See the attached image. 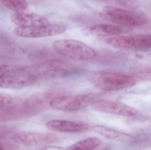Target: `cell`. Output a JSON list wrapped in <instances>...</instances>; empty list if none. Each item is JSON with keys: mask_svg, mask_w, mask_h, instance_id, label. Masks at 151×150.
<instances>
[{"mask_svg": "<svg viewBox=\"0 0 151 150\" xmlns=\"http://www.w3.org/2000/svg\"><path fill=\"white\" fill-rule=\"evenodd\" d=\"M88 79L92 85L106 91H115L127 89L134 86L137 82L136 78L133 75L110 71L92 73Z\"/></svg>", "mask_w": 151, "mask_h": 150, "instance_id": "cell-1", "label": "cell"}, {"mask_svg": "<svg viewBox=\"0 0 151 150\" xmlns=\"http://www.w3.org/2000/svg\"><path fill=\"white\" fill-rule=\"evenodd\" d=\"M99 16L106 21L127 28L143 26L149 21L144 14L111 6L104 7Z\"/></svg>", "mask_w": 151, "mask_h": 150, "instance_id": "cell-2", "label": "cell"}, {"mask_svg": "<svg viewBox=\"0 0 151 150\" xmlns=\"http://www.w3.org/2000/svg\"><path fill=\"white\" fill-rule=\"evenodd\" d=\"M55 51L65 57L75 60H90L97 56L96 51L83 42L72 39H62L54 41Z\"/></svg>", "mask_w": 151, "mask_h": 150, "instance_id": "cell-3", "label": "cell"}, {"mask_svg": "<svg viewBox=\"0 0 151 150\" xmlns=\"http://www.w3.org/2000/svg\"><path fill=\"white\" fill-rule=\"evenodd\" d=\"M67 29L68 26L64 23L55 22L38 26H17L13 32L22 38H39L58 35L66 31Z\"/></svg>", "mask_w": 151, "mask_h": 150, "instance_id": "cell-4", "label": "cell"}, {"mask_svg": "<svg viewBox=\"0 0 151 150\" xmlns=\"http://www.w3.org/2000/svg\"><path fill=\"white\" fill-rule=\"evenodd\" d=\"M39 79L32 66L23 67L19 72L0 77V88L22 89L32 85Z\"/></svg>", "mask_w": 151, "mask_h": 150, "instance_id": "cell-5", "label": "cell"}, {"mask_svg": "<svg viewBox=\"0 0 151 150\" xmlns=\"http://www.w3.org/2000/svg\"><path fill=\"white\" fill-rule=\"evenodd\" d=\"M93 101V98L89 95L59 96L52 100L50 107L62 112H76L88 107Z\"/></svg>", "mask_w": 151, "mask_h": 150, "instance_id": "cell-6", "label": "cell"}, {"mask_svg": "<svg viewBox=\"0 0 151 150\" xmlns=\"http://www.w3.org/2000/svg\"><path fill=\"white\" fill-rule=\"evenodd\" d=\"M106 42L111 46L120 49H149L151 48V34L119 35L110 37Z\"/></svg>", "mask_w": 151, "mask_h": 150, "instance_id": "cell-7", "label": "cell"}, {"mask_svg": "<svg viewBox=\"0 0 151 150\" xmlns=\"http://www.w3.org/2000/svg\"><path fill=\"white\" fill-rule=\"evenodd\" d=\"M35 69L40 76L59 77L69 76L74 74L76 69L70 64L58 60H51L34 65Z\"/></svg>", "mask_w": 151, "mask_h": 150, "instance_id": "cell-8", "label": "cell"}, {"mask_svg": "<svg viewBox=\"0 0 151 150\" xmlns=\"http://www.w3.org/2000/svg\"><path fill=\"white\" fill-rule=\"evenodd\" d=\"M14 142L30 147H40L56 142L58 136L53 133L21 132L12 136Z\"/></svg>", "mask_w": 151, "mask_h": 150, "instance_id": "cell-9", "label": "cell"}, {"mask_svg": "<svg viewBox=\"0 0 151 150\" xmlns=\"http://www.w3.org/2000/svg\"><path fill=\"white\" fill-rule=\"evenodd\" d=\"M91 105L92 109L97 112L114 115L130 117L137 115L138 113V111L132 107L111 100H94Z\"/></svg>", "mask_w": 151, "mask_h": 150, "instance_id": "cell-10", "label": "cell"}, {"mask_svg": "<svg viewBox=\"0 0 151 150\" xmlns=\"http://www.w3.org/2000/svg\"><path fill=\"white\" fill-rule=\"evenodd\" d=\"M127 27L117 25L99 24L89 26L83 30L86 35L97 37H112L119 36L128 31Z\"/></svg>", "mask_w": 151, "mask_h": 150, "instance_id": "cell-11", "label": "cell"}, {"mask_svg": "<svg viewBox=\"0 0 151 150\" xmlns=\"http://www.w3.org/2000/svg\"><path fill=\"white\" fill-rule=\"evenodd\" d=\"M35 112L23 105L12 104L0 109V122L13 121L27 118Z\"/></svg>", "mask_w": 151, "mask_h": 150, "instance_id": "cell-12", "label": "cell"}, {"mask_svg": "<svg viewBox=\"0 0 151 150\" xmlns=\"http://www.w3.org/2000/svg\"><path fill=\"white\" fill-rule=\"evenodd\" d=\"M10 19L12 22L17 26H38L50 23L45 16L24 11L14 12L11 16Z\"/></svg>", "mask_w": 151, "mask_h": 150, "instance_id": "cell-13", "label": "cell"}, {"mask_svg": "<svg viewBox=\"0 0 151 150\" xmlns=\"http://www.w3.org/2000/svg\"><path fill=\"white\" fill-rule=\"evenodd\" d=\"M46 126L54 132L64 133H79L85 132L88 129L86 124L70 121L52 120L47 122Z\"/></svg>", "mask_w": 151, "mask_h": 150, "instance_id": "cell-14", "label": "cell"}, {"mask_svg": "<svg viewBox=\"0 0 151 150\" xmlns=\"http://www.w3.org/2000/svg\"><path fill=\"white\" fill-rule=\"evenodd\" d=\"M56 97L57 96L52 92H38L28 97L24 104L32 111L37 112L50 106V102Z\"/></svg>", "mask_w": 151, "mask_h": 150, "instance_id": "cell-15", "label": "cell"}, {"mask_svg": "<svg viewBox=\"0 0 151 150\" xmlns=\"http://www.w3.org/2000/svg\"><path fill=\"white\" fill-rule=\"evenodd\" d=\"M101 141L97 137H90L81 140L68 146L67 150H91L97 149L101 144Z\"/></svg>", "mask_w": 151, "mask_h": 150, "instance_id": "cell-16", "label": "cell"}, {"mask_svg": "<svg viewBox=\"0 0 151 150\" xmlns=\"http://www.w3.org/2000/svg\"><path fill=\"white\" fill-rule=\"evenodd\" d=\"M93 130L97 134L110 140H122L127 136L123 133L105 126L96 125L93 127Z\"/></svg>", "mask_w": 151, "mask_h": 150, "instance_id": "cell-17", "label": "cell"}, {"mask_svg": "<svg viewBox=\"0 0 151 150\" xmlns=\"http://www.w3.org/2000/svg\"><path fill=\"white\" fill-rule=\"evenodd\" d=\"M133 76L146 81H151V65H139L130 69Z\"/></svg>", "mask_w": 151, "mask_h": 150, "instance_id": "cell-18", "label": "cell"}, {"mask_svg": "<svg viewBox=\"0 0 151 150\" xmlns=\"http://www.w3.org/2000/svg\"><path fill=\"white\" fill-rule=\"evenodd\" d=\"M0 3L14 12L25 11L28 8L26 0H0Z\"/></svg>", "mask_w": 151, "mask_h": 150, "instance_id": "cell-19", "label": "cell"}, {"mask_svg": "<svg viewBox=\"0 0 151 150\" xmlns=\"http://www.w3.org/2000/svg\"><path fill=\"white\" fill-rule=\"evenodd\" d=\"M22 67L9 64H0V77L19 72L22 69Z\"/></svg>", "mask_w": 151, "mask_h": 150, "instance_id": "cell-20", "label": "cell"}, {"mask_svg": "<svg viewBox=\"0 0 151 150\" xmlns=\"http://www.w3.org/2000/svg\"><path fill=\"white\" fill-rule=\"evenodd\" d=\"M112 1L114 3L127 9H134L138 7V0H107Z\"/></svg>", "mask_w": 151, "mask_h": 150, "instance_id": "cell-21", "label": "cell"}, {"mask_svg": "<svg viewBox=\"0 0 151 150\" xmlns=\"http://www.w3.org/2000/svg\"><path fill=\"white\" fill-rule=\"evenodd\" d=\"M14 131V127L8 125L0 126V140H2L11 134Z\"/></svg>", "mask_w": 151, "mask_h": 150, "instance_id": "cell-22", "label": "cell"}, {"mask_svg": "<svg viewBox=\"0 0 151 150\" xmlns=\"http://www.w3.org/2000/svg\"><path fill=\"white\" fill-rule=\"evenodd\" d=\"M13 99L9 95L0 93V109L12 104Z\"/></svg>", "mask_w": 151, "mask_h": 150, "instance_id": "cell-23", "label": "cell"}, {"mask_svg": "<svg viewBox=\"0 0 151 150\" xmlns=\"http://www.w3.org/2000/svg\"><path fill=\"white\" fill-rule=\"evenodd\" d=\"M4 146L0 143V150L4 149Z\"/></svg>", "mask_w": 151, "mask_h": 150, "instance_id": "cell-24", "label": "cell"}, {"mask_svg": "<svg viewBox=\"0 0 151 150\" xmlns=\"http://www.w3.org/2000/svg\"></svg>", "mask_w": 151, "mask_h": 150, "instance_id": "cell-25", "label": "cell"}]
</instances>
